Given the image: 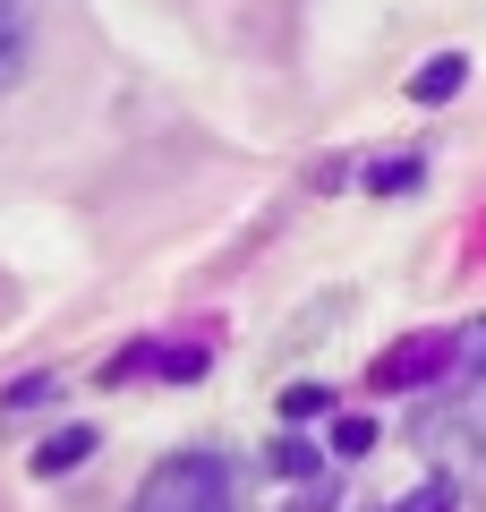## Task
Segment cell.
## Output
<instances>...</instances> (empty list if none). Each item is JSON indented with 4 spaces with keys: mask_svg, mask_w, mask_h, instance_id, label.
Returning <instances> with one entry per match:
<instances>
[{
    "mask_svg": "<svg viewBox=\"0 0 486 512\" xmlns=\"http://www.w3.org/2000/svg\"><path fill=\"white\" fill-rule=\"evenodd\" d=\"M418 453H435V478L444 487L486 478V376H452L444 402L418 410Z\"/></svg>",
    "mask_w": 486,
    "mask_h": 512,
    "instance_id": "cell-1",
    "label": "cell"
},
{
    "mask_svg": "<svg viewBox=\"0 0 486 512\" xmlns=\"http://www.w3.org/2000/svg\"><path fill=\"white\" fill-rule=\"evenodd\" d=\"M128 512H239V461L231 453H171L137 478Z\"/></svg>",
    "mask_w": 486,
    "mask_h": 512,
    "instance_id": "cell-2",
    "label": "cell"
},
{
    "mask_svg": "<svg viewBox=\"0 0 486 512\" xmlns=\"http://www.w3.org/2000/svg\"><path fill=\"white\" fill-rule=\"evenodd\" d=\"M35 60V0H0V94L26 77Z\"/></svg>",
    "mask_w": 486,
    "mask_h": 512,
    "instance_id": "cell-3",
    "label": "cell"
},
{
    "mask_svg": "<svg viewBox=\"0 0 486 512\" xmlns=\"http://www.w3.org/2000/svg\"><path fill=\"white\" fill-rule=\"evenodd\" d=\"M376 512H461V487H444V478H418L410 495H393V504H376Z\"/></svg>",
    "mask_w": 486,
    "mask_h": 512,
    "instance_id": "cell-4",
    "label": "cell"
},
{
    "mask_svg": "<svg viewBox=\"0 0 486 512\" xmlns=\"http://www.w3.org/2000/svg\"><path fill=\"white\" fill-rule=\"evenodd\" d=\"M452 86H461V60L444 52V60H435V69H418V77H410V103H444Z\"/></svg>",
    "mask_w": 486,
    "mask_h": 512,
    "instance_id": "cell-5",
    "label": "cell"
},
{
    "mask_svg": "<svg viewBox=\"0 0 486 512\" xmlns=\"http://www.w3.org/2000/svg\"><path fill=\"white\" fill-rule=\"evenodd\" d=\"M86 453H94V436H52V444L35 453V470H43V478H60V470H77Z\"/></svg>",
    "mask_w": 486,
    "mask_h": 512,
    "instance_id": "cell-6",
    "label": "cell"
},
{
    "mask_svg": "<svg viewBox=\"0 0 486 512\" xmlns=\"http://www.w3.org/2000/svg\"><path fill=\"white\" fill-rule=\"evenodd\" d=\"M367 444H376V427H367V419H342V427H333V453H342V461H359Z\"/></svg>",
    "mask_w": 486,
    "mask_h": 512,
    "instance_id": "cell-7",
    "label": "cell"
},
{
    "mask_svg": "<svg viewBox=\"0 0 486 512\" xmlns=\"http://www.w3.org/2000/svg\"><path fill=\"white\" fill-rule=\"evenodd\" d=\"M316 410H324V384H299V393L282 402V419H316Z\"/></svg>",
    "mask_w": 486,
    "mask_h": 512,
    "instance_id": "cell-8",
    "label": "cell"
}]
</instances>
